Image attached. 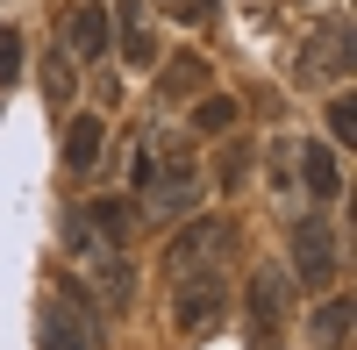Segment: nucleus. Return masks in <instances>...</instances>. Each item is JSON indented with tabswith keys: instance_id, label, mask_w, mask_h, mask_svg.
<instances>
[{
	"instance_id": "1",
	"label": "nucleus",
	"mask_w": 357,
	"mask_h": 350,
	"mask_svg": "<svg viewBox=\"0 0 357 350\" xmlns=\"http://www.w3.org/2000/svg\"><path fill=\"white\" fill-rule=\"evenodd\" d=\"M136 186H143V208H151L158 222H186L193 200H200V165H193L186 143H165V158L143 151V179Z\"/></svg>"
},
{
	"instance_id": "2",
	"label": "nucleus",
	"mask_w": 357,
	"mask_h": 350,
	"mask_svg": "<svg viewBox=\"0 0 357 350\" xmlns=\"http://www.w3.org/2000/svg\"><path fill=\"white\" fill-rule=\"evenodd\" d=\"M222 314H229V279H222V265H207V272H193V279H178V300H172L178 336H207Z\"/></svg>"
},
{
	"instance_id": "3",
	"label": "nucleus",
	"mask_w": 357,
	"mask_h": 350,
	"mask_svg": "<svg viewBox=\"0 0 357 350\" xmlns=\"http://www.w3.org/2000/svg\"><path fill=\"white\" fill-rule=\"evenodd\" d=\"M222 257H236V222L207 215V222H193L186 236H178V243L165 250V272H172V279H186V272H207V265H222Z\"/></svg>"
},
{
	"instance_id": "4",
	"label": "nucleus",
	"mask_w": 357,
	"mask_h": 350,
	"mask_svg": "<svg viewBox=\"0 0 357 350\" xmlns=\"http://www.w3.org/2000/svg\"><path fill=\"white\" fill-rule=\"evenodd\" d=\"M293 272H301L307 286H329L336 279V229L307 215V222H293Z\"/></svg>"
},
{
	"instance_id": "5",
	"label": "nucleus",
	"mask_w": 357,
	"mask_h": 350,
	"mask_svg": "<svg viewBox=\"0 0 357 350\" xmlns=\"http://www.w3.org/2000/svg\"><path fill=\"white\" fill-rule=\"evenodd\" d=\"M301 65H307L314 79H350V15H321V22H314Z\"/></svg>"
},
{
	"instance_id": "6",
	"label": "nucleus",
	"mask_w": 357,
	"mask_h": 350,
	"mask_svg": "<svg viewBox=\"0 0 357 350\" xmlns=\"http://www.w3.org/2000/svg\"><path fill=\"white\" fill-rule=\"evenodd\" d=\"M286 307H293V286H286V272H279V265L250 272V329H257V336H272V329L286 322Z\"/></svg>"
},
{
	"instance_id": "7",
	"label": "nucleus",
	"mask_w": 357,
	"mask_h": 350,
	"mask_svg": "<svg viewBox=\"0 0 357 350\" xmlns=\"http://www.w3.org/2000/svg\"><path fill=\"white\" fill-rule=\"evenodd\" d=\"M65 57H79V65L107 57V15H100V0H79V8L65 15Z\"/></svg>"
},
{
	"instance_id": "8",
	"label": "nucleus",
	"mask_w": 357,
	"mask_h": 350,
	"mask_svg": "<svg viewBox=\"0 0 357 350\" xmlns=\"http://www.w3.org/2000/svg\"><path fill=\"white\" fill-rule=\"evenodd\" d=\"M43 350H93V329H86V314L72 300H43Z\"/></svg>"
},
{
	"instance_id": "9",
	"label": "nucleus",
	"mask_w": 357,
	"mask_h": 350,
	"mask_svg": "<svg viewBox=\"0 0 357 350\" xmlns=\"http://www.w3.org/2000/svg\"><path fill=\"white\" fill-rule=\"evenodd\" d=\"M79 229H93L107 250H122V243H129V229H136V200H93Z\"/></svg>"
},
{
	"instance_id": "10",
	"label": "nucleus",
	"mask_w": 357,
	"mask_h": 350,
	"mask_svg": "<svg viewBox=\"0 0 357 350\" xmlns=\"http://www.w3.org/2000/svg\"><path fill=\"white\" fill-rule=\"evenodd\" d=\"M301 179H307V193H314V200H336V193H343V165H336V151H321V143H301Z\"/></svg>"
},
{
	"instance_id": "11",
	"label": "nucleus",
	"mask_w": 357,
	"mask_h": 350,
	"mask_svg": "<svg viewBox=\"0 0 357 350\" xmlns=\"http://www.w3.org/2000/svg\"><path fill=\"white\" fill-rule=\"evenodd\" d=\"M207 86V57H193V50H178L172 65L158 72V100H186V93H200Z\"/></svg>"
},
{
	"instance_id": "12",
	"label": "nucleus",
	"mask_w": 357,
	"mask_h": 350,
	"mask_svg": "<svg viewBox=\"0 0 357 350\" xmlns=\"http://www.w3.org/2000/svg\"><path fill=\"white\" fill-rule=\"evenodd\" d=\"M100 114H79V122L65 129V172H93L100 165Z\"/></svg>"
},
{
	"instance_id": "13",
	"label": "nucleus",
	"mask_w": 357,
	"mask_h": 350,
	"mask_svg": "<svg viewBox=\"0 0 357 350\" xmlns=\"http://www.w3.org/2000/svg\"><path fill=\"white\" fill-rule=\"evenodd\" d=\"M307 329H314V343H321V350H343V343H350V300H343V294H336V300H321Z\"/></svg>"
},
{
	"instance_id": "14",
	"label": "nucleus",
	"mask_w": 357,
	"mask_h": 350,
	"mask_svg": "<svg viewBox=\"0 0 357 350\" xmlns=\"http://www.w3.org/2000/svg\"><path fill=\"white\" fill-rule=\"evenodd\" d=\"M193 129H200V136H229V129H236V100H222V93H207V100L193 107Z\"/></svg>"
},
{
	"instance_id": "15",
	"label": "nucleus",
	"mask_w": 357,
	"mask_h": 350,
	"mask_svg": "<svg viewBox=\"0 0 357 350\" xmlns=\"http://www.w3.org/2000/svg\"><path fill=\"white\" fill-rule=\"evenodd\" d=\"M43 93L65 107V93H72V57H65V50H57V57H43Z\"/></svg>"
},
{
	"instance_id": "16",
	"label": "nucleus",
	"mask_w": 357,
	"mask_h": 350,
	"mask_svg": "<svg viewBox=\"0 0 357 350\" xmlns=\"http://www.w3.org/2000/svg\"><path fill=\"white\" fill-rule=\"evenodd\" d=\"M329 129H336V143H357V100H336L329 107Z\"/></svg>"
},
{
	"instance_id": "17",
	"label": "nucleus",
	"mask_w": 357,
	"mask_h": 350,
	"mask_svg": "<svg viewBox=\"0 0 357 350\" xmlns=\"http://www.w3.org/2000/svg\"><path fill=\"white\" fill-rule=\"evenodd\" d=\"M243 165H250V151H243V143H229V158H222V186L243 179Z\"/></svg>"
},
{
	"instance_id": "18",
	"label": "nucleus",
	"mask_w": 357,
	"mask_h": 350,
	"mask_svg": "<svg viewBox=\"0 0 357 350\" xmlns=\"http://www.w3.org/2000/svg\"><path fill=\"white\" fill-rule=\"evenodd\" d=\"M15 50H22V43H15V29H0V79H15Z\"/></svg>"
}]
</instances>
